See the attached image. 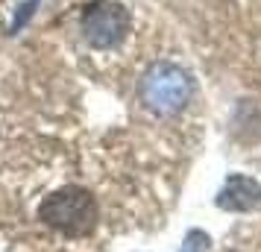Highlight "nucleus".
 Returning a JSON list of instances; mask_svg holds the SVG:
<instances>
[{
  "label": "nucleus",
  "instance_id": "nucleus-5",
  "mask_svg": "<svg viewBox=\"0 0 261 252\" xmlns=\"http://www.w3.org/2000/svg\"><path fill=\"white\" fill-rule=\"evenodd\" d=\"M182 252H208V238L202 232H191L188 238H185Z\"/></svg>",
  "mask_w": 261,
  "mask_h": 252
},
{
  "label": "nucleus",
  "instance_id": "nucleus-3",
  "mask_svg": "<svg viewBox=\"0 0 261 252\" xmlns=\"http://www.w3.org/2000/svg\"><path fill=\"white\" fill-rule=\"evenodd\" d=\"M41 214H44V220L50 226L62 229L68 235H85L94 226L97 208H94V200L85 191L71 188V191H62L56 197H50L44 203V208H41Z\"/></svg>",
  "mask_w": 261,
  "mask_h": 252
},
{
  "label": "nucleus",
  "instance_id": "nucleus-4",
  "mask_svg": "<svg viewBox=\"0 0 261 252\" xmlns=\"http://www.w3.org/2000/svg\"><path fill=\"white\" fill-rule=\"evenodd\" d=\"M217 205L226 211H255L261 205V185L252 176H229L217 193Z\"/></svg>",
  "mask_w": 261,
  "mask_h": 252
},
{
  "label": "nucleus",
  "instance_id": "nucleus-1",
  "mask_svg": "<svg viewBox=\"0 0 261 252\" xmlns=\"http://www.w3.org/2000/svg\"><path fill=\"white\" fill-rule=\"evenodd\" d=\"M194 82L179 65L159 62L144 73L141 82V100L147 108H153L155 115H173L179 108L188 106Z\"/></svg>",
  "mask_w": 261,
  "mask_h": 252
},
{
  "label": "nucleus",
  "instance_id": "nucleus-2",
  "mask_svg": "<svg viewBox=\"0 0 261 252\" xmlns=\"http://www.w3.org/2000/svg\"><path fill=\"white\" fill-rule=\"evenodd\" d=\"M129 26H132L129 12L120 3H112V0H97L94 6H88L83 15V36L97 50L118 47L126 38Z\"/></svg>",
  "mask_w": 261,
  "mask_h": 252
}]
</instances>
